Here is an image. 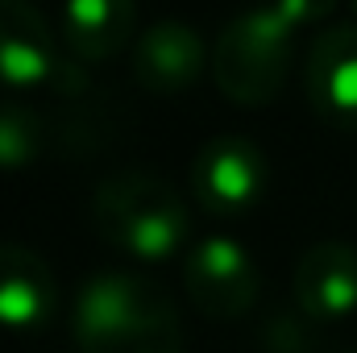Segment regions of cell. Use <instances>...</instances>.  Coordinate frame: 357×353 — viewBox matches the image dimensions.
Listing matches in <instances>:
<instances>
[{"label":"cell","mask_w":357,"mask_h":353,"mask_svg":"<svg viewBox=\"0 0 357 353\" xmlns=\"http://www.w3.org/2000/svg\"><path fill=\"white\" fill-rule=\"evenodd\" d=\"M354 4H357V0H354Z\"/></svg>","instance_id":"obj_15"},{"label":"cell","mask_w":357,"mask_h":353,"mask_svg":"<svg viewBox=\"0 0 357 353\" xmlns=\"http://www.w3.org/2000/svg\"><path fill=\"white\" fill-rule=\"evenodd\" d=\"M295 21L291 13L270 0L262 8H250L233 17L216 46H212V80L233 104H270L291 71V46H295Z\"/></svg>","instance_id":"obj_3"},{"label":"cell","mask_w":357,"mask_h":353,"mask_svg":"<svg viewBox=\"0 0 357 353\" xmlns=\"http://www.w3.org/2000/svg\"><path fill=\"white\" fill-rule=\"evenodd\" d=\"M354 353H357V350H354Z\"/></svg>","instance_id":"obj_16"},{"label":"cell","mask_w":357,"mask_h":353,"mask_svg":"<svg viewBox=\"0 0 357 353\" xmlns=\"http://www.w3.org/2000/svg\"><path fill=\"white\" fill-rule=\"evenodd\" d=\"M303 88L328 125H357V25H333L312 42Z\"/></svg>","instance_id":"obj_6"},{"label":"cell","mask_w":357,"mask_h":353,"mask_svg":"<svg viewBox=\"0 0 357 353\" xmlns=\"http://www.w3.org/2000/svg\"><path fill=\"white\" fill-rule=\"evenodd\" d=\"M266 158L245 137H212L191 158V191L216 220H237L266 191Z\"/></svg>","instance_id":"obj_4"},{"label":"cell","mask_w":357,"mask_h":353,"mask_svg":"<svg viewBox=\"0 0 357 353\" xmlns=\"http://www.w3.org/2000/svg\"><path fill=\"white\" fill-rule=\"evenodd\" d=\"M183 287L204 316L237 320L258 299V266L233 237H208L187 254Z\"/></svg>","instance_id":"obj_5"},{"label":"cell","mask_w":357,"mask_h":353,"mask_svg":"<svg viewBox=\"0 0 357 353\" xmlns=\"http://www.w3.org/2000/svg\"><path fill=\"white\" fill-rule=\"evenodd\" d=\"M208 50L187 21H154L133 46V80L154 96H178L204 75Z\"/></svg>","instance_id":"obj_7"},{"label":"cell","mask_w":357,"mask_h":353,"mask_svg":"<svg viewBox=\"0 0 357 353\" xmlns=\"http://www.w3.org/2000/svg\"><path fill=\"white\" fill-rule=\"evenodd\" d=\"M46 121L25 104H0V171H21L46 150Z\"/></svg>","instance_id":"obj_12"},{"label":"cell","mask_w":357,"mask_h":353,"mask_svg":"<svg viewBox=\"0 0 357 353\" xmlns=\"http://www.w3.org/2000/svg\"><path fill=\"white\" fill-rule=\"evenodd\" d=\"M295 308L316 324L345 320L357 308V250L320 241L295 262Z\"/></svg>","instance_id":"obj_8"},{"label":"cell","mask_w":357,"mask_h":353,"mask_svg":"<svg viewBox=\"0 0 357 353\" xmlns=\"http://www.w3.org/2000/svg\"><path fill=\"white\" fill-rule=\"evenodd\" d=\"M84 353H183L171 299L137 274H96L75 303Z\"/></svg>","instance_id":"obj_1"},{"label":"cell","mask_w":357,"mask_h":353,"mask_svg":"<svg viewBox=\"0 0 357 353\" xmlns=\"http://www.w3.org/2000/svg\"><path fill=\"white\" fill-rule=\"evenodd\" d=\"M133 0H67L63 4V38L71 59L104 63L121 54L133 38Z\"/></svg>","instance_id":"obj_11"},{"label":"cell","mask_w":357,"mask_h":353,"mask_svg":"<svg viewBox=\"0 0 357 353\" xmlns=\"http://www.w3.org/2000/svg\"><path fill=\"white\" fill-rule=\"evenodd\" d=\"M91 225L112 250L142 262H162L187 241V204L167 179L121 171L96 187Z\"/></svg>","instance_id":"obj_2"},{"label":"cell","mask_w":357,"mask_h":353,"mask_svg":"<svg viewBox=\"0 0 357 353\" xmlns=\"http://www.w3.org/2000/svg\"><path fill=\"white\" fill-rule=\"evenodd\" d=\"M59 75L54 33L29 0H0V88H38Z\"/></svg>","instance_id":"obj_9"},{"label":"cell","mask_w":357,"mask_h":353,"mask_svg":"<svg viewBox=\"0 0 357 353\" xmlns=\"http://www.w3.org/2000/svg\"><path fill=\"white\" fill-rule=\"evenodd\" d=\"M287 13H291V21L295 25H312V21H324L333 8H337V0H278Z\"/></svg>","instance_id":"obj_14"},{"label":"cell","mask_w":357,"mask_h":353,"mask_svg":"<svg viewBox=\"0 0 357 353\" xmlns=\"http://www.w3.org/2000/svg\"><path fill=\"white\" fill-rule=\"evenodd\" d=\"M54 312V274L33 250L0 246V324L38 329Z\"/></svg>","instance_id":"obj_10"},{"label":"cell","mask_w":357,"mask_h":353,"mask_svg":"<svg viewBox=\"0 0 357 353\" xmlns=\"http://www.w3.org/2000/svg\"><path fill=\"white\" fill-rule=\"evenodd\" d=\"M262 353H320V337H316V320L295 312H278L270 316L262 329Z\"/></svg>","instance_id":"obj_13"}]
</instances>
